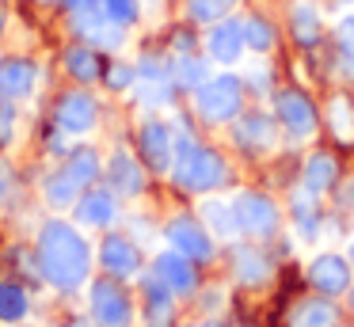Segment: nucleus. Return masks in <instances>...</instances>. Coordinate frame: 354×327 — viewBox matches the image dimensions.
I'll return each mask as SVG.
<instances>
[{"instance_id":"1","label":"nucleus","mask_w":354,"mask_h":327,"mask_svg":"<svg viewBox=\"0 0 354 327\" xmlns=\"http://www.w3.org/2000/svg\"><path fill=\"white\" fill-rule=\"evenodd\" d=\"M42 255H46L50 278L62 281V286H73V281L84 278V243H80L65 225H50V228H46Z\"/></svg>"},{"instance_id":"2","label":"nucleus","mask_w":354,"mask_h":327,"mask_svg":"<svg viewBox=\"0 0 354 327\" xmlns=\"http://www.w3.org/2000/svg\"><path fill=\"white\" fill-rule=\"evenodd\" d=\"M198 111L206 114V118L221 122V118H232L240 106V80H232V76H217V80H206L198 88Z\"/></svg>"},{"instance_id":"3","label":"nucleus","mask_w":354,"mask_h":327,"mask_svg":"<svg viewBox=\"0 0 354 327\" xmlns=\"http://www.w3.org/2000/svg\"><path fill=\"white\" fill-rule=\"evenodd\" d=\"M179 156H183V167H179V171H183V183H191V187H214V183L221 179V160L206 149H194L187 137H183V144H179Z\"/></svg>"},{"instance_id":"4","label":"nucleus","mask_w":354,"mask_h":327,"mask_svg":"<svg viewBox=\"0 0 354 327\" xmlns=\"http://www.w3.org/2000/svg\"><path fill=\"white\" fill-rule=\"evenodd\" d=\"M244 50H248L244 23H236V19H221L214 30H209V38H206V53L214 61H221V65L240 61V53H244Z\"/></svg>"},{"instance_id":"5","label":"nucleus","mask_w":354,"mask_h":327,"mask_svg":"<svg viewBox=\"0 0 354 327\" xmlns=\"http://www.w3.org/2000/svg\"><path fill=\"white\" fill-rule=\"evenodd\" d=\"M57 126L69 129V133H88L95 126V103L88 91H69V95L57 103Z\"/></svg>"},{"instance_id":"6","label":"nucleus","mask_w":354,"mask_h":327,"mask_svg":"<svg viewBox=\"0 0 354 327\" xmlns=\"http://www.w3.org/2000/svg\"><path fill=\"white\" fill-rule=\"evenodd\" d=\"M35 80H39V73H35L31 61H24V57H4L0 61V95L24 99V95L35 91Z\"/></svg>"},{"instance_id":"7","label":"nucleus","mask_w":354,"mask_h":327,"mask_svg":"<svg viewBox=\"0 0 354 327\" xmlns=\"http://www.w3.org/2000/svg\"><path fill=\"white\" fill-rule=\"evenodd\" d=\"M278 114H282V122L290 126V133H297V137H308L316 129V114H313V106H308V99L301 95V91H282V95H278Z\"/></svg>"},{"instance_id":"8","label":"nucleus","mask_w":354,"mask_h":327,"mask_svg":"<svg viewBox=\"0 0 354 327\" xmlns=\"http://www.w3.org/2000/svg\"><path fill=\"white\" fill-rule=\"evenodd\" d=\"M141 149H145V156L153 160L156 167H164L171 160V133L160 122H149V126L141 129Z\"/></svg>"},{"instance_id":"9","label":"nucleus","mask_w":354,"mask_h":327,"mask_svg":"<svg viewBox=\"0 0 354 327\" xmlns=\"http://www.w3.org/2000/svg\"><path fill=\"white\" fill-rule=\"evenodd\" d=\"M95 312H100L103 324L111 327H122L126 324V297L118 293V289H95Z\"/></svg>"},{"instance_id":"10","label":"nucleus","mask_w":354,"mask_h":327,"mask_svg":"<svg viewBox=\"0 0 354 327\" xmlns=\"http://www.w3.org/2000/svg\"><path fill=\"white\" fill-rule=\"evenodd\" d=\"M293 35H297L301 42H316V35H320V12H316V4L301 0V4L293 8Z\"/></svg>"},{"instance_id":"11","label":"nucleus","mask_w":354,"mask_h":327,"mask_svg":"<svg viewBox=\"0 0 354 327\" xmlns=\"http://www.w3.org/2000/svg\"><path fill=\"white\" fill-rule=\"evenodd\" d=\"M171 240H176L183 251H191V255H209L206 236H202L198 228L191 225V221H179V225H171Z\"/></svg>"},{"instance_id":"12","label":"nucleus","mask_w":354,"mask_h":327,"mask_svg":"<svg viewBox=\"0 0 354 327\" xmlns=\"http://www.w3.org/2000/svg\"><path fill=\"white\" fill-rule=\"evenodd\" d=\"M65 65H69V73L80 76V80H95V76H100V61H95V53L84 50V46L65 53Z\"/></svg>"},{"instance_id":"13","label":"nucleus","mask_w":354,"mask_h":327,"mask_svg":"<svg viewBox=\"0 0 354 327\" xmlns=\"http://www.w3.org/2000/svg\"><path fill=\"white\" fill-rule=\"evenodd\" d=\"M244 209H240V217L248 221V228H255V232H263V228L274 225V209H270V202H259V198H244Z\"/></svg>"},{"instance_id":"14","label":"nucleus","mask_w":354,"mask_h":327,"mask_svg":"<svg viewBox=\"0 0 354 327\" xmlns=\"http://www.w3.org/2000/svg\"><path fill=\"white\" fill-rule=\"evenodd\" d=\"M232 4H236V0H191V15L198 23H217L232 12Z\"/></svg>"},{"instance_id":"15","label":"nucleus","mask_w":354,"mask_h":327,"mask_svg":"<svg viewBox=\"0 0 354 327\" xmlns=\"http://www.w3.org/2000/svg\"><path fill=\"white\" fill-rule=\"evenodd\" d=\"M244 38H248V46H252L255 53H267L270 46H274V30H270L267 19H248L244 23Z\"/></svg>"},{"instance_id":"16","label":"nucleus","mask_w":354,"mask_h":327,"mask_svg":"<svg viewBox=\"0 0 354 327\" xmlns=\"http://www.w3.org/2000/svg\"><path fill=\"white\" fill-rule=\"evenodd\" d=\"M100 12L118 27H130L133 15H138V0H100Z\"/></svg>"},{"instance_id":"17","label":"nucleus","mask_w":354,"mask_h":327,"mask_svg":"<svg viewBox=\"0 0 354 327\" xmlns=\"http://www.w3.org/2000/svg\"><path fill=\"white\" fill-rule=\"evenodd\" d=\"M328 114H331V129H335L343 141H351L354 137V126H351V103H346L343 95H335L331 99V106H328Z\"/></svg>"},{"instance_id":"18","label":"nucleus","mask_w":354,"mask_h":327,"mask_svg":"<svg viewBox=\"0 0 354 327\" xmlns=\"http://www.w3.org/2000/svg\"><path fill=\"white\" fill-rule=\"evenodd\" d=\"M316 281H320V286H328V289H339L346 281L343 263H339V259H324V263H316Z\"/></svg>"},{"instance_id":"19","label":"nucleus","mask_w":354,"mask_h":327,"mask_svg":"<svg viewBox=\"0 0 354 327\" xmlns=\"http://www.w3.org/2000/svg\"><path fill=\"white\" fill-rule=\"evenodd\" d=\"M107 266L118 274H130L133 266H138V259H133V251L126 247V243H107Z\"/></svg>"},{"instance_id":"20","label":"nucleus","mask_w":354,"mask_h":327,"mask_svg":"<svg viewBox=\"0 0 354 327\" xmlns=\"http://www.w3.org/2000/svg\"><path fill=\"white\" fill-rule=\"evenodd\" d=\"M240 133H244V137H255V141H263V144H270L274 126H270V118H263V114H252V118H244Z\"/></svg>"},{"instance_id":"21","label":"nucleus","mask_w":354,"mask_h":327,"mask_svg":"<svg viewBox=\"0 0 354 327\" xmlns=\"http://www.w3.org/2000/svg\"><path fill=\"white\" fill-rule=\"evenodd\" d=\"M331 175H335L331 156H313V164H308V183H313V187H328Z\"/></svg>"},{"instance_id":"22","label":"nucleus","mask_w":354,"mask_h":327,"mask_svg":"<svg viewBox=\"0 0 354 327\" xmlns=\"http://www.w3.org/2000/svg\"><path fill=\"white\" fill-rule=\"evenodd\" d=\"M80 209H84V221H92V225H103V221L111 217V202H107V198H88Z\"/></svg>"},{"instance_id":"23","label":"nucleus","mask_w":354,"mask_h":327,"mask_svg":"<svg viewBox=\"0 0 354 327\" xmlns=\"http://www.w3.org/2000/svg\"><path fill=\"white\" fill-rule=\"evenodd\" d=\"M297 324H301V327H328V324H331V308H328V304H313V308L301 312Z\"/></svg>"},{"instance_id":"24","label":"nucleus","mask_w":354,"mask_h":327,"mask_svg":"<svg viewBox=\"0 0 354 327\" xmlns=\"http://www.w3.org/2000/svg\"><path fill=\"white\" fill-rule=\"evenodd\" d=\"M115 183L122 190H138V171H133V164L126 156H118L115 160Z\"/></svg>"},{"instance_id":"25","label":"nucleus","mask_w":354,"mask_h":327,"mask_svg":"<svg viewBox=\"0 0 354 327\" xmlns=\"http://www.w3.org/2000/svg\"><path fill=\"white\" fill-rule=\"evenodd\" d=\"M160 270H164V278H168V281H176L179 289H183V286H191V270H187V266L179 263V259H164V263H160Z\"/></svg>"},{"instance_id":"26","label":"nucleus","mask_w":354,"mask_h":327,"mask_svg":"<svg viewBox=\"0 0 354 327\" xmlns=\"http://www.w3.org/2000/svg\"><path fill=\"white\" fill-rule=\"evenodd\" d=\"M19 312H24V297H19L16 289H0V316L16 319Z\"/></svg>"},{"instance_id":"27","label":"nucleus","mask_w":354,"mask_h":327,"mask_svg":"<svg viewBox=\"0 0 354 327\" xmlns=\"http://www.w3.org/2000/svg\"><path fill=\"white\" fill-rule=\"evenodd\" d=\"M133 76H138V73H133V68H126V65H115V68H111V73H107V80L115 84V88H126V84H130Z\"/></svg>"},{"instance_id":"28","label":"nucleus","mask_w":354,"mask_h":327,"mask_svg":"<svg viewBox=\"0 0 354 327\" xmlns=\"http://www.w3.org/2000/svg\"><path fill=\"white\" fill-rule=\"evenodd\" d=\"M339 35H343V42H354V15H343V19H339Z\"/></svg>"},{"instance_id":"29","label":"nucleus","mask_w":354,"mask_h":327,"mask_svg":"<svg viewBox=\"0 0 354 327\" xmlns=\"http://www.w3.org/2000/svg\"><path fill=\"white\" fill-rule=\"evenodd\" d=\"M69 8H73V12H95V8H100V0H69Z\"/></svg>"},{"instance_id":"30","label":"nucleus","mask_w":354,"mask_h":327,"mask_svg":"<svg viewBox=\"0 0 354 327\" xmlns=\"http://www.w3.org/2000/svg\"><path fill=\"white\" fill-rule=\"evenodd\" d=\"M346 4H351V0H346Z\"/></svg>"}]
</instances>
